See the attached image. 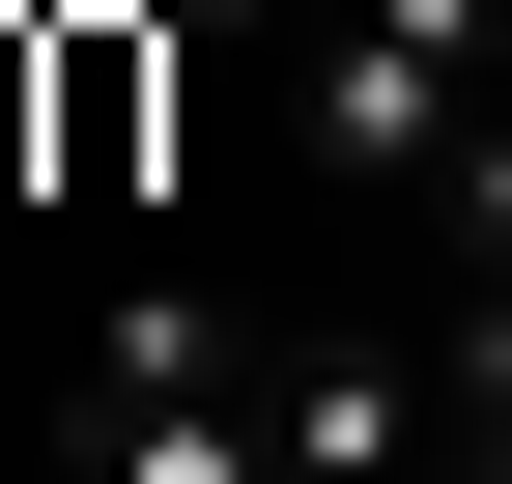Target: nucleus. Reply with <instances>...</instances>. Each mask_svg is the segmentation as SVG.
Returning <instances> with one entry per match:
<instances>
[{"label":"nucleus","mask_w":512,"mask_h":484,"mask_svg":"<svg viewBox=\"0 0 512 484\" xmlns=\"http://www.w3.org/2000/svg\"><path fill=\"white\" fill-rule=\"evenodd\" d=\"M57 484H285V428H256V314L114 285V314H86V428H57Z\"/></svg>","instance_id":"2"},{"label":"nucleus","mask_w":512,"mask_h":484,"mask_svg":"<svg viewBox=\"0 0 512 484\" xmlns=\"http://www.w3.org/2000/svg\"><path fill=\"white\" fill-rule=\"evenodd\" d=\"M484 86H512V0H313L285 29V114H313L342 200H427V171L484 143Z\"/></svg>","instance_id":"1"},{"label":"nucleus","mask_w":512,"mask_h":484,"mask_svg":"<svg viewBox=\"0 0 512 484\" xmlns=\"http://www.w3.org/2000/svg\"><path fill=\"white\" fill-rule=\"evenodd\" d=\"M256 428H285V484H427L456 399H427V342H256Z\"/></svg>","instance_id":"3"}]
</instances>
